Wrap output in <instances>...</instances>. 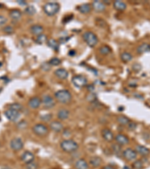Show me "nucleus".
I'll list each match as a JSON object with an SVG mask.
<instances>
[{
	"instance_id": "obj_48",
	"label": "nucleus",
	"mask_w": 150,
	"mask_h": 169,
	"mask_svg": "<svg viewBox=\"0 0 150 169\" xmlns=\"http://www.w3.org/2000/svg\"><path fill=\"white\" fill-rule=\"evenodd\" d=\"M122 169H131V168L130 167H128V166H124Z\"/></svg>"
},
{
	"instance_id": "obj_39",
	"label": "nucleus",
	"mask_w": 150,
	"mask_h": 169,
	"mask_svg": "<svg viewBox=\"0 0 150 169\" xmlns=\"http://www.w3.org/2000/svg\"><path fill=\"white\" fill-rule=\"evenodd\" d=\"M26 126H27V123L25 120H22V121L20 122V123H18V125H17L18 128H20V129H24V128H26Z\"/></svg>"
},
{
	"instance_id": "obj_23",
	"label": "nucleus",
	"mask_w": 150,
	"mask_h": 169,
	"mask_svg": "<svg viewBox=\"0 0 150 169\" xmlns=\"http://www.w3.org/2000/svg\"><path fill=\"white\" fill-rule=\"evenodd\" d=\"M113 6H114L115 9L118 10V11H124L127 8L125 2H122V1H119V0L115 1L113 2Z\"/></svg>"
},
{
	"instance_id": "obj_8",
	"label": "nucleus",
	"mask_w": 150,
	"mask_h": 169,
	"mask_svg": "<svg viewBox=\"0 0 150 169\" xmlns=\"http://www.w3.org/2000/svg\"><path fill=\"white\" fill-rule=\"evenodd\" d=\"M41 103L43 104L44 107L45 108H52L55 106L56 102L54 98L52 96H49V95H46L42 98L41 100Z\"/></svg>"
},
{
	"instance_id": "obj_20",
	"label": "nucleus",
	"mask_w": 150,
	"mask_h": 169,
	"mask_svg": "<svg viewBox=\"0 0 150 169\" xmlns=\"http://www.w3.org/2000/svg\"><path fill=\"white\" fill-rule=\"evenodd\" d=\"M55 75L61 80H64V79H66L68 78V71L64 68H59V69L55 71Z\"/></svg>"
},
{
	"instance_id": "obj_45",
	"label": "nucleus",
	"mask_w": 150,
	"mask_h": 169,
	"mask_svg": "<svg viewBox=\"0 0 150 169\" xmlns=\"http://www.w3.org/2000/svg\"><path fill=\"white\" fill-rule=\"evenodd\" d=\"M68 54L72 57V56H74L75 54H76V52H75V50H70V51L68 52Z\"/></svg>"
},
{
	"instance_id": "obj_26",
	"label": "nucleus",
	"mask_w": 150,
	"mask_h": 169,
	"mask_svg": "<svg viewBox=\"0 0 150 169\" xmlns=\"http://www.w3.org/2000/svg\"><path fill=\"white\" fill-rule=\"evenodd\" d=\"M47 43L48 47L53 49L56 51H57L59 50V42L56 40L53 39V38H50V39L47 40Z\"/></svg>"
},
{
	"instance_id": "obj_7",
	"label": "nucleus",
	"mask_w": 150,
	"mask_h": 169,
	"mask_svg": "<svg viewBox=\"0 0 150 169\" xmlns=\"http://www.w3.org/2000/svg\"><path fill=\"white\" fill-rule=\"evenodd\" d=\"M5 115H6V117H7V119H9L10 121L15 122L17 121L18 119V118L20 117V112H18L17 110L9 108L7 110H6Z\"/></svg>"
},
{
	"instance_id": "obj_13",
	"label": "nucleus",
	"mask_w": 150,
	"mask_h": 169,
	"mask_svg": "<svg viewBox=\"0 0 150 169\" xmlns=\"http://www.w3.org/2000/svg\"><path fill=\"white\" fill-rule=\"evenodd\" d=\"M115 140L119 145H126L129 143L128 138L126 135H122V134H119V135H116Z\"/></svg>"
},
{
	"instance_id": "obj_47",
	"label": "nucleus",
	"mask_w": 150,
	"mask_h": 169,
	"mask_svg": "<svg viewBox=\"0 0 150 169\" xmlns=\"http://www.w3.org/2000/svg\"><path fill=\"white\" fill-rule=\"evenodd\" d=\"M2 169H11V168L10 167H8V166H4L3 168H2Z\"/></svg>"
},
{
	"instance_id": "obj_14",
	"label": "nucleus",
	"mask_w": 150,
	"mask_h": 169,
	"mask_svg": "<svg viewBox=\"0 0 150 169\" xmlns=\"http://www.w3.org/2000/svg\"><path fill=\"white\" fill-rule=\"evenodd\" d=\"M137 52L139 54H145V53L150 52V45L148 44V43H143V44L140 45L137 47Z\"/></svg>"
},
{
	"instance_id": "obj_10",
	"label": "nucleus",
	"mask_w": 150,
	"mask_h": 169,
	"mask_svg": "<svg viewBox=\"0 0 150 169\" xmlns=\"http://www.w3.org/2000/svg\"><path fill=\"white\" fill-rule=\"evenodd\" d=\"M123 156L128 161L134 160L137 158V152L131 148H128L123 151Z\"/></svg>"
},
{
	"instance_id": "obj_44",
	"label": "nucleus",
	"mask_w": 150,
	"mask_h": 169,
	"mask_svg": "<svg viewBox=\"0 0 150 169\" xmlns=\"http://www.w3.org/2000/svg\"><path fill=\"white\" fill-rule=\"evenodd\" d=\"M17 2L18 4H20V5H21V6H24V5H26V2L25 1H20V0H17Z\"/></svg>"
},
{
	"instance_id": "obj_3",
	"label": "nucleus",
	"mask_w": 150,
	"mask_h": 169,
	"mask_svg": "<svg viewBox=\"0 0 150 169\" xmlns=\"http://www.w3.org/2000/svg\"><path fill=\"white\" fill-rule=\"evenodd\" d=\"M60 10V6L57 2H47L44 6V11L48 16H54Z\"/></svg>"
},
{
	"instance_id": "obj_49",
	"label": "nucleus",
	"mask_w": 150,
	"mask_h": 169,
	"mask_svg": "<svg viewBox=\"0 0 150 169\" xmlns=\"http://www.w3.org/2000/svg\"><path fill=\"white\" fill-rule=\"evenodd\" d=\"M2 62H0V68L2 67Z\"/></svg>"
},
{
	"instance_id": "obj_28",
	"label": "nucleus",
	"mask_w": 150,
	"mask_h": 169,
	"mask_svg": "<svg viewBox=\"0 0 150 169\" xmlns=\"http://www.w3.org/2000/svg\"><path fill=\"white\" fill-rule=\"evenodd\" d=\"M132 55L130 53H128V52H124V53L121 54V59L125 62H129V61L132 59Z\"/></svg>"
},
{
	"instance_id": "obj_31",
	"label": "nucleus",
	"mask_w": 150,
	"mask_h": 169,
	"mask_svg": "<svg viewBox=\"0 0 150 169\" xmlns=\"http://www.w3.org/2000/svg\"><path fill=\"white\" fill-rule=\"evenodd\" d=\"M25 12H26V14L29 15V16H32V15L35 14L36 9L34 6H27V7L25 8Z\"/></svg>"
},
{
	"instance_id": "obj_9",
	"label": "nucleus",
	"mask_w": 150,
	"mask_h": 169,
	"mask_svg": "<svg viewBox=\"0 0 150 169\" xmlns=\"http://www.w3.org/2000/svg\"><path fill=\"white\" fill-rule=\"evenodd\" d=\"M10 146L13 150L19 151L23 148V142L20 138H15L11 141Z\"/></svg>"
},
{
	"instance_id": "obj_34",
	"label": "nucleus",
	"mask_w": 150,
	"mask_h": 169,
	"mask_svg": "<svg viewBox=\"0 0 150 169\" xmlns=\"http://www.w3.org/2000/svg\"><path fill=\"white\" fill-rule=\"evenodd\" d=\"M112 149L115 154H116V155H119V153H121V151H122L121 145H119V144H112Z\"/></svg>"
},
{
	"instance_id": "obj_5",
	"label": "nucleus",
	"mask_w": 150,
	"mask_h": 169,
	"mask_svg": "<svg viewBox=\"0 0 150 169\" xmlns=\"http://www.w3.org/2000/svg\"><path fill=\"white\" fill-rule=\"evenodd\" d=\"M32 130L36 135L41 136V137H44V136L47 135L49 132L48 128L42 123H38V124L35 125L32 128Z\"/></svg>"
},
{
	"instance_id": "obj_46",
	"label": "nucleus",
	"mask_w": 150,
	"mask_h": 169,
	"mask_svg": "<svg viewBox=\"0 0 150 169\" xmlns=\"http://www.w3.org/2000/svg\"><path fill=\"white\" fill-rule=\"evenodd\" d=\"M103 169H115V168H114L111 167V166H105V167H104Z\"/></svg>"
},
{
	"instance_id": "obj_41",
	"label": "nucleus",
	"mask_w": 150,
	"mask_h": 169,
	"mask_svg": "<svg viewBox=\"0 0 150 169\" xmlns=\"http://www.w3.org/2000/svg\"><path fill=\"white\" fill-rule=\"evenodd\" d=\"M7 21H8V20L6 17L2 16V15H0V27H1V26L5 25V24L7 23Z\"/></svg>"
},
{
	"instance_id": "obj_42",
	"label": "nucleus",
	"mask_w": 150,
	"mask_h": 169,
	"mask_svg": "<svg viewBox=\"0 0 150 169\" xmlns=\"http://www.w3.org/2000/svg\"><path fill=\"white\" fill-rule=\"evenodd\" d=\"M50 64L49 62H46V63H44L42 66H41V68H43L44 71H48V70L50 69Z\"/></svg>"
},
{
	"instance_id": "obj_33",
	"label": "nucleus",
	"mask_w": 150,
	"mask_h": 169,
	"mask_svg": "<svg viewBox=\"0 0 150 169\" xmlns=\"http://www.w3.org/2000/svg\"><path fill=\"white\" fill-rule=\"evenodd\" d=\"M111 52V49L110 47L108 46H103L100 48V53L103 55H107V54H110Z\"/></svg>"
},
{
	"instance_id": "obj_12",
	"label": "nucleus",
	"mask_w": 150,
	"mask_h": 169,
	"mask_svg": "<svg viewBox=\"0 0 150 169\" xmlns=\"http://www.w3.org/2000/svg\"><path fill=\"white\" fill-rule=\"evenodd\" d=\"M35 159L34 154L29 151H26L23 153L21 156V159L23 162L26 164H28L31 162H33Z\"/></svg>"
},
{
	"instance_id": "obj_27",
	"label": "nucleus",
	"mask_w": 150,
	"mask_h": 169,
	"mask_svg": "<svg viewBox=\"0 0 150 169\" xmlns=\"http://www.w3.org/2000/svg\"><path fill=\"white\" fill-rule=\"evenodd\" d=\"M101 162L102 160L100 157L94 156L92 157V158L90 159V163L92 166H93V167H98V166L101 164Z\"/></svg>"
},
{
	"instance_id": "obj_15",
	"label": "nucleus",
	"mask_w": 150,
	"mask_h": 169,
	"mask_svg": "<svg viewBox=\"0 0 150 169\" xmlns=\"http://www.w3.org/2000/svg\"><path fill=\"white\" fill-rule=\"evenodd\" d=\"M41 104V100L38 97H33L29 101V106L32 109H36Z\"/></svg>"
},
{
	"instance_id": "obj_24",
	"label": "nucleus",
	"mask_w": 150,
	"mask_h": 169,
	"mask_svg": "<svg viewBox=\"0 0 150 169\" xmlns=\"http://www.w3.org/2000/svg\"><path fill=\"white\" fill-rule=\"evenodd\" d=\"M78 11L82 14H89L91 11L92 7L90 4H83L77 8Z\"/></svg>"
},
{
	"instance_id": "obj_11",
	"label": "nucleus",
	"mask_w": 150,
	"mask_h": 169,
	"mask_svg": "<svg viewBox=\"0 0 150 169\" xmlns=\"http://www.w3.org/2000/svg\"><path fill=\"white\" fill-rule=\"evenodd\" d=\"M102 136H103V138L107 142H111V141L114 139V135L113 133L111 132V130H110L109 128H104L102 130Z\"/></svg>"
},
{
	"instance_id": "obj_2",
	"label": "nucleus",
	"mask_w": 150,
	"mask_h": 169,
	"mask_svg": "<svg viewBox=\"0 0 150 169\" xmlns=\"http://www.w3.org/2000/svg\"><path fill=\"white\" fill-rule=\"evenodd\" d=\"M55 97L59 102L62 104H68L72 101V96L69 91L61 89L55 93Z\"/></svg>"
},
{
	"instance_id": "obj_1",
	"label": "nucleus",
	"mask_w": 150,
	"mask_h": 169,
	"mask_svg": "<svg viewBox=\"0 0 150 169\" xmlns=\"http://www.w3.org/2000/svg\"><path fill=\"white\" fill-rule=\"evenodd\" d=\"M60 147L63 151L65 153H74L77 151L79 148V145L76 141L68 139L62 141L60 144Z\"/></svg>"
},
{
	"instance_id": "obj_32",
	"label": "nucleus",
	"mask_w": 150,
	"mask_h": 169,
	"mask_svg": "<svg viewBox=\"0 0 150 169\" xmlns=\"http://www.w3.org/2000/svg\"><path fill=\"white\" fill-rule=\"evenodd\" d=\"M9 108L17 110V111H18V112H20V111L23 110V106L19 103H13V104H11V105H10Z\"/></svg>"
},
{
	"instance_id": "obj_6",
	"label": "nucleus",
	"mask_w": 150,
	"mask_h": 169,
	"mask_svg": "<svg viewBox=\"0 0 150 169\" xmlns=\"http://www.w3.org/2000/svg\"><path fill=\"white\" fill-rule=\"evenodd\" d=\"M72 82L76 87L82 88L87 84V79L83 75H75L72 78Z\"/></svg>"
},
{
	"instance_id": "obj_43",
	"label": "nucleus",
	"mask_w": 150,
	"mask_h": 169,
	"mask_svg": "<svg viewBox=\"0 0 150 169\" xmlns=\"http://www.w3.org/2000/svg\"><path fill=\"white\" fill-rule=\"evenodd\" d=\"M128 125V129L130 130H134L136 128V127H137V124L135 123H134V122L130 121Z\"/></svg>"
},
{
	"instance_id": "obj_35",
	"label": "nucleus",
	"mask_w": 150,
	"mask_h": 169,
	"mask_svg": "<svg viewBox=\"0 0 150 169\" xmlns=\"http://www.w3.org/2000/svg\"><path fill=\"white\" fill-rule=\"evenodd\" d=\"M133 167L135 169H142L143 167V163L141 160H136L133 163Z\"/></svg>"
},
{
	"instance_id": "obj_38",
	"label": "nucleus",
	"mask_w": 150,
	"mask_h": 169,
	"mask_svg": "<svg viewBox=\"0 0 150 169\" xmlns=\"http://www.w3.org/2000/svg\"><path fill=\"white\" fill-rule=\"evenodd\" d=\"M38 164L34 161L26 164V169H38Z\"/></svg>"
},
{
	"instance_id": "obj_40",
	"label": "nucleus",
	"mask_w": 150,
	"mask_h": 169,
	"mask_svg": "<svg viewBox=\"0 0 150 169\" xmlns=\"http://www.w3.org/2000/svg\"><path fill=\"white\" fill-rule=\"evenodd\" d=\"M52 118V114H44L41 117V119L44 121H49Z\"/></svg>"
},
{
	"instance_id": "obj_19",
	"label": "nucleus",
	"mask_w": 150,
	"mask_h": 169,
	"mask_svg": "<svg viewBox=\"0 0 150 169\" xmlns=\"http://www.w3.org/2000/svg\"><path fill=\"white\" fill-rule=\"evenodd\" d=\"M10 17L13 20H15V21H19V20L21 19L22 14L21 11L18 9H14V10H11L10 11Z\"/></svg>"
},
{
	"instance_id": "obj_36",
	"label": "nucleus",
	"mask_w": 150,
	"mask_h": 169,
	"mask_svg": "<svg viewBox=\"0 0 150 169\" xmlns=\"http://www.w3.org/2000/svg\"><path fill=\"white\" fill-rule=\"evenodd\" d=\"M49 63L50 64V66H59L61 64V60L57 57H54V58L50 59Z\"/></svg>"
},
{
	"instance_id": "obj_21",
	"label": "nucleus",
	"mask_w": 150,
	"mask_h": 169,
	"mask_svg": "<svg viewBox=\"0 0 150 169\" xmlns=\"http://www.w3.org/2000/svg\"><path fill=\"white\" fill-rule=\"evenodd\" d=\"M31 32L35 36H40L42 35L44 32V28L41 25H33L30 28Z\"/></svg>"
},
{
	"instance_id": "obj_22",
	"label": "nucleus",
	"mask_w": 150,
	"mask_h": 169,
	"mask_svg": "<svg viewBox=\"0 0 150 169\" xmlns=\"http://www.w3.org/2000/svg\"><path fill=\"white\" fill-rule=\"evenodd\" d=\"M75 168L76 169H88V163L83 159H80L75 162Z\"/></svg>"
},
{
	"instance_id": "obj_25",
	"label": "nucleus",
	"mask_w": 150,
	"mask_h": 169,
	"mask_svg": "<svg viewBox=\"0 0 150 169\" xmlns=\"http://www.w3.org/2000/svg\"><path fill=\"white\" fill-rule=\"evenodd\" d=\"M69 111L66 109H61L59 110V112L57 114V117L59 119L64 120V119H68L69 117Z\"/></svg>"
},
{
	"instance_id": "obj_30",
	"label": "nucleus",
	"mask_w": 150,
	"mask_h": 169,
	"mask_svg": "<svg viewBox=\"0 0 150 169\" xmlns=\"http://www.w3.org/2000/svg\"><path fill=\"white\" fill-rule=\"evenodd\" d=\"M35 42L37 43V44H40V45H41V44H44V43L45 42H47V37L45 35H40V36H38L37 37H36V39H35Z\"/></svg>"
},
{
	"instance_id": "obj_4",
	"label": "nucleus",
	"mask_w": 150,
	"mask_h": 169,
	"mask_svg": "<svg viewBox=\"0 0 150 169\" xmlns=\"http://www.w3.org/2000/svg\"><path fill=\"white\" fill-rule=\"evenodd\" d=\"M83 38L84 41H86V43L88 45L91 47H95V45L98 44V37L95 33H93L92 32H84L83 35Z\"/></svg>"
},
{
	"instance_id": "obj_17",
	"label": "nucleus",
	"mask_w": 150,
	"mask_h": 169,
	"mask_svg": "<svg viewBox=\"0 0 150 169\" xmlns=\"http://www.w3.org/2000/svg\"><path fill=\"white\" fill-rule=\"evenodd\" d=\"M50 128L56 132H59L63 129V125L59 121H53L50 123Z\"/></svg>"
},
{
	"instance_id": "obj_16",
	"label": "nucleus",
	"mask_w": 150,
	"mask_h": 169,
	"mask_svg": "<svg viewBox=\"0 0 150 169\" xmlns=\"http://www.w3.org/2000/svg\"><path fill=\"white\" fill-rule=\"evenodd\" d=\"M92 7L93 8L95 9L96 11H103L105 10L106 5H104V2H101V1H98V0H95L92 2Z\"/></svg>"
},
{
	"instance_id": "obj_18",
	"label": "nucleus",
	"mask_w": 150,
	"mask_h": 169,
	"mask_svg": "<svg viewBox=\"0 0 150 169\" xmlns=\"http://www.w3.org/2000/svg\"><path fill=\"white\" fill-rule=\"evenodd\" d=\"M136 152L139 153L140 155L144 156H148L150 153L149 149L143 146V145H138V146L136 147Z\"/></svg>"
},
{
	"instance_id": "obj_29",
	"label": "nucleus",
	"mask_w": 150,
	"mask_h": 169,
	"mask_svg": "<svg viewBox=\"0 0 150 169\" xmlns=\"http://www.w3.org/2000/svg\"><path fill=\"white\" fill-rule=\"evenodd\" d=\"M117 122L122 126H125V125L128 124L130 120L128 118L125 117V116H119L117 117Z\"/></svg>"
},
{
	"instance_id": "obj_37",
	"label": "nucleus",
	"mask_w": 150,
	"mask_h": 169,
	"mask_svg": "<svg viewBox=\"0 0 150 169\" xmlns=\"http://www.w3.org/2000/svg\"><path fill=\"white\" fill-rule=\"evenodd\" d=\"M3 32H6V34H8V35H11V34L14 33L15 32V29L11 26H6L3 28Z\"/></svg>"
}]
</instances>
